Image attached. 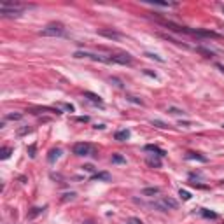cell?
Listing matches in <instances>:
<instances>
[{
    "label": "cell",
    "instance_id": "6",
    "mask_svg": "<svg viewBox=\"0 0 224 224\" xmlns=\"http://www.w3.org/2000/svg\"><path fill=\"white\" fill-rule=\"evenodd\" d=\"M75 58H91L95 62H103V63H109V58L105 56H100V54H93V53H84V51H77L74 54Z\"/></svg>",
    "mask_w": 224,
    "mask_h": 224
},
{
    "label": "cell",
    "instance_id": "9",
    "mask_svg": "<svg viewBox=\"0 0 224 224\" xmlns=\"http://www.w3.org/2000/svg\"><path fill=\"white\" fill-rule=\"evenodd\" d=\"M100 35H103V37H107V39H112V40H117V39H121V33H117V32H110V30H100L98 32Z\"/></svg>",
    "mask_w": 224,
    "mask_h": 224
},
{
    "label": "cell",
    "instance_id": "26",
    "mask_svg": "<svg viewBox=\"0 0 224 224\" xmlns=\"http://www.w3.org/2000/svg\"><path fill=\"white\" fill-rule=\"evenodd\" d=\"M145 56L147 58H152V60H158V62H163V58L158 56V54H152V53H145Z\"/></svg>",
    "mask_w": 224,
    "mask_h": 224
},
{
    "label": "cell",
    "instance_id": "23",
    "mask_svg": "<svg viewBox=\"0 0 224 224\" xmlns=\"http://www.w3.org/2000/svg\"><path fill=\"white\" fill-rule=\"evenodd\" d=\"M35 149H37V147H35L33 144L28 147V156H30V158H35Z\"/></svg>",
    "mask_w": 224,
    "mask_h": 224
},
{
    "label": "cell",
    "instance_id": "35",
    "mask_svg": "<svg viewBox=\"0 0 224 224\" xmlns=\"http://www.w3.org/2000/svg\"><path fill=\"white\" fill-rule=\"evenodd\" d=\"M144 74H147V75H151V77H154V79H156V74H154V72H151V70H144Z\"/></svg>",
    "mask_w": 224,
    "mask_h": 224
},
{
    "label": "cell",
    "instance_id": "31",
    "mask_svg": "<svg viewBox=\"0 0 224 224\" xmlns=\"http://www.w3.org/2000/svg\"><path fill=\"white\" fill-rule=\"evenodd\" d=\"M75 121H77V123H88L89 117L88 116H82V117H75Z\"/></svg>",
    "mask_w": 224,
    "mask_h": 224
},
{
    "label": "cell",
    "instance_id": "5",
    "mask_svg": "<svg viewBox=\"0 0 224 224\" xmlns=\"http://www.w3.org/2000/svg\"><path fill=\"white\" fill-rule=\"evenodd\" d=\"M72 151H74L75 156H88V154H91L93 147H91V144H88V142H79V144L74 145Z\"/></svg>",
    "mask_w": 224,
    "mask_h": 224
},
{
    "label": "cell",
    "instance_id": "22",
    "mask_svg": "<svg viewBox=\"0 0 224 224\" xmlns=\"http://www.w3.org/2000/svg\"><path fill=\"white\" fill-rule=\"evenodd\" d=\"M112 163H124V158L119 156V154H114V156H112Z\"/></svg>",
    "mask_w": 224,
    "mask_h": 224
},
{
    "label": "cell",
    "instance_id": "32",
    "mask_svg": "<svg viewBox=\"0 0 224 224\" xmlns=\"http://www.w3.org/2000/svg\"><path fill=\"white\" fill-rule=\"evenodd\" d=\"M32 132V130H30V128H21V130H18V135H25V133H30Z\"/></svg>",
    "mask_w": 224,
    "mask_h": 224
},
{
    "label": "cell",
    "instance_id": "4",
    "mask_svg": "<svg viewBox=\"0 0 224 224\" xmlns=\"http://www.w3.org/2000/svg\"><path fill=\"white\" fill-rule=\"evenodd\" d=\"M133 62V58L128 53H121V54H112L109 56V63H117V65H130Z\"/></svg>",
    "mask_w": 224,
    "mask_h": 224
},
{
    "label": "cell",
    "instance_id": "16",
    "mask_svg": "<svg viewBox=\"0 0 224 224\" xmlns=\"http://www.w3.org/2000/svg\"><path fill=\"white\" fill-rule=\"evenodd\" d=\"M151 124H152V126H156V128H161V130H167V128H168V124L163 123V121H159V119H152V121H151Z\"/></svg>",
    "mask_w": 224,
    "mask_h": 224
},
{
    "label": "cell",
    "instance_id": "13",
    "mask_svg": "<svg viewBox=\"0 0 224 224\" xmlns=\"http://www.w3.org/2000/svg\"><path fill=\"white\" fill-rule=\"evenodd\" d=\"M186 159H196V161L207 163L205 156H202V154H198V152H187V154H186Z\"/></svg>",
    "mask_w": 224,
    "mask_h": 224
},
{
    "label": "cell",
    "instance_id": "3",
    "mask_svg": "<svg viewBox=\"0 0 224 224\" xmlns=\"http://www.w3.org/2000/svg\"><path fill=\"white\" fill-rule=\"evenodd\" d=\"M152 207H156V208L161 212H167L168 208L175 210L177 207H179V203H177L173 198H159L158 202H152Z\"/></svg>",
    "mask_w": 224,
    "mask_h": 224
},
{
    "label": "cell",
    "instance_id": "1",
    "mask_svg": "<svg viewBox=\"0 0 224 224\" xmlns=\"http://www.w3.org/2000/svg\"><path fill=\"white\" fill-rule=\"evenodd\" d=\"M25 7H27V5H23V4L2 2V5H0V14H2V16H7V18H18V16H21Z\"/></svg>",
    "mask_w": 224,
    "mask_h": 224
},
{
    "label": "cell",
    "instance_id": "20",
    "mask_svg": "<svg viewBox=\"0 0 224 224\" xmlns=\"http://www.w3.org/2000/svg\"><path fill=\"white\" fill-rule=\"evenodd\" d=\"M168 112H170V114H175V116H182L184 114V110L175 109V107H168Z\"/></svg>",
    "mask_w": 224,
    "mask_h": 224
},
{
    "label": "cell",
    "instance_id": "30",
    "mask_svg": "<svg viewBox=\"0 0 224 224\" xmlns=\"http://www.w3.org/2000/svg\"><path fill=\"white\" fill-rule=\"evenodd\" d=\"M126 98H128L130 102H133V103H137V105H142V100H138L137 97H126Z\"/></svg>",
    "mask_w": 224,
    "mask_h": 224
},
{
    "label": "cell",
    "instance_id": "12",
    "mask_svg": "<svg viewBox=\"0 0 224 224\" xmlns=\"http://www.w3.org/2000/svg\"><path fill=\"white\" fill-rule=\"evenodd\" d=\"M60 156H62V149H51V151H49V156H47V161L49 163H54Z\"/></svg>",
    "mask_w": 224,
    "mask_h": 224
},
{
    "label": "cell",
    "instance_id": "18",
    "mask_svg": "<svg viewBox=\"0 0 224 224\" xmlns=\"http://www.w3.org/2000/svg\"><path fill=\"white\" fill-rule=\"evenodd\" d=\"M147 163H149L151 167H156V168L161 167V161H159L158 158H149V159H147Z\"/></svg>",
    "mask_w": 224,
    "mask_h": 224
},
{
    "label": "cell",
    "instance_id": "37",
    "mask_svg": "<svg viewBox=\"0 0 224 224\" xmlns=\"http://www.w3.org/2000/svg\"><path fill=\"white\" fill-rule=\"evenodd\" d=\"M222 11H224V7H222Z\"/></svg>",
    "mask_w": 224,
    "mask_h": 224
},
{
    "label": "cell",
    "instance_id": "2",
    "mask_svg": "<svg viewBox=\"0 0 224 224\" xmlns=\"http://www.w3.org/2000/svg\"><path fill=\"white\" fill-rule=\"evenodd\" d=\"M40 35L44 37H62L65 35V27L62 23H49L46 28L40 30Z\"/></svg>",
    "mask_w": 224,
    "mask_h": 224
},
{
    "label": "cell",
    "instance_id": "7",
    "mask_svg": "<svg viewBox=\"0 0 224 224\" xmlns=\"http://www.w3.org/2000/svg\"><path fill=\"white\" fill-rule=\"evenodd\" d=\"M84 98H88V100H89V102H93L95 105L103 107V102H102V98L98 97V95H95V93H91V91H84Z\"/></svg>",
    "mask_w": 224,
    "mask_h": 224
},
{
    "label": "cell",
    "instance_id": "28",
    "mask_svg": "<svg viewBox=\"0 0 224 224\" xmlns=\"http://www.w3.org/2000/svg\"><path fill=\"white\" fill-rule=\"evenodd\" d=\"M128 224H144V222L138 217H132V219H128Z\"/></svg>",
    "mask_w": 224,
    "mask_h": 224
},
{
    "label": "cell",
    "instance_id": "25",
    "mask_svg": "<svg viewBox=\"0 0 224 224\" xmlns=\"http://www.w3.org/2000/svg\"><path fill=\"white\" fill-rule=\"evenodd\" d=\"M42 210H44V208H33V212H30V214H28V217L32 219V217H35V215H39Z\"/></svg>",
    "mask_w": 224,
    "mask_h": 224
},
{
    "label": "cell",
    "instance_id": "33",
    "mask_svg": "<svg viewBox=\"0 0 224 224\" xmlns=\"http://www.w3.org/2000/svg\"><path fill=\"white\" fill-rule=\"evenodd\" d=\"M63 109H65V110H68V112H74V105H70V103H63Z\"/></svg>",
    "mask_w": 224,
    "mask_h": 224
},
{
    "label": "cell",
    "instance_id": "29",
    "mask_svg": "<svg viewBox=\"0 0 224 224\" xmlns=\"http://www.w3.org/2000/svg\"><path fill=\"white\" fill-rule=\"evenodd\" d=\"M198 51H200V53H203L205 56H208V58L214 56V53H212V51H207V49H203V47H198Z\"/></svg>",
    "mask_w": 224,
    "mask_h": 224
},
{
    "label": "cell",
    "instance_id": "27",
    "mask_svg": "<svg viewBox=\"0 0 224 224\" xmlns=\"http://www.w3.org/2000/svg\"><path fill=\"white\" fill-rule=\"evenodd\" d=\"M74 198H75V193H67L62 200H63V202H68V200H74Z\"/></svg>",
    "mask_w": 224,
    "mask_h": 224
},
{
    "label": "cell",
    "instance_id": "8",
    "mask_svg": "<svg viewBox=\"0 0 224 224\" xmlns=\"http://www.w3.org/2000/svg\"><path fill=\"white\" fill-rule=\"evenodd\" d=\"M110 179H112V177H110L109 172H98V173L91 175V180H103V182H109Z\"/></svg>",
    "mask_w": 224,
    "mask_h": 224
},
{
    "label": "cell",
    "instance_id": "15",
    "mask_svg": "<svg viewBox=\"0 0 224 224\" xmlns=\"http://www.w3.org/2000/svg\"><path fill=\"white\" fill-rule=\"evenodd\" d=\"M200 214H202L203 217H207V219H217V214H215V212L207 210V208H202V212H200Z\"/></svg>",
    "mask_w": 224,
    "mask_h": 224
},
{
    "label": "cell",
    "instance_id": "10",
    "mask_svg": "<svg viewBox=\"0 0 224 224\" xmlns=\"http://www.w3.org/2000/svg\"><path fill=\"white\" fill-rule=\"evenodd\" d=\"M145 151H147V152H154V154H158L159 158H163V156H167V152H165V151L163 149H159L158 145H145Z\"/></svg>",
    "mask_w": 224,
    "mask_h": 224
},
{
    "label": "cell",
    "instance_id": "21",
    "mask_svg": "<svg viewBox=\"0 0 224 224\" xmlns=\"http://www.w3.org/2000/svg\"><path fill=\"white\" fill-rule=\"evenodd\" d=\"M179 196L182 198V200H186V202H187V200H191V194H189L187 191H184V189H180V191H179Z\"/></svg>",
    "mask_w": 224,
    "mask_h": 224
},
{
    "label": "cell",
    "instance_id": "36",
    "mask_svg": "<svg viewBox=\"0 0 224 224\" xmlns=\"http://www.w3.org/2000/svg\"><path fill=\"white\" fill-rule=\"evenodd\" d=\"M86 224H93V221H88V222H86Z\"/></svg>",
    "mask_w": 224,
    "mask_h": 224
},
{
    "label": "cell",
    "instance_id": "34",
    "mask_svg": "<svg viewBox=\"0 0 224 224\" xmlns=\"http://www.w3.org/2000/svg\"><path fill=\"white\" fill-rule=\"evenodd\" d=\"M82 170H86V172H93L95 168H93L91 165H84V167H82Z\"/></svg>",
    "mask_w": 224,
    "mask_h": 224
},
{
    "label": "cell",
    "instance_id": "19",
    "mask_svg": "<svg viewBox=\"0 0 224 224\" xmlns=\"http://www.w3.org/2000/svg\"><path fill=\"white\" fill-rule=\"evenodd\" d=\"M23 117V114H7L5 119H9V121H19Z\"/></svg>",
    "mask_w": 224,
    "mask_h": 224
},
{
    "label": "cell",
    "instance_id": "17",
    "mask_svg": "<svg viewBox=\"0 0 224 224\" xmlns=\"http://www.w3.org/2000/svg\"><path fill=\"white\" fill-rule=\"evenodd\" d=\"M11 152H12V149L11 147H4V149L0 151V159H7L11 156Z\"/></svg>",
    "mask_w": 224,
    "mask_h": 224
},
{
    "label": "cell",
    "instance_id": "11",
    "mask_svg": "<svg viewBox=\"0 0 224 224\" xmlns=\"http://www.w3.org/2000/svg\"><path fill=\"white\" fill-rule=\"evenodd\" d=\"M114 138L116 140H119V142H124V140L130 138V132H128V130H119V132H116Z\"/></svg>",
    "mask_w": 224,
    "mask_h": 224
},
{
    "label": "cell",
    "instance_id": "24",
    "mask_svg": "<svg viewBox=\"0 0 224 224\" xmlns=\"http://www.w3.org/2000/svg\"><path fill=\"white\" fill-rule=\"evenodd\" d=\"M110 82L114 84V86H117V88H123V82L119 79H116V77H110Z\"/></svg>",
    "mask_w": 224,
    "mask_h": 224
},
{
    "label": "cell",
    "instance_id": "14",
    "mask_svg": "<svg viewBox=\"0 0 224 224\" xmlns=\"http://www.w3.org/2000/svg\"><path fill=\"white\" fill-rule=\"evenodd\" d=\"M159 193V187H145L142 189V194L144 196H154V194H158Z\"/></svg>",
    "mask_w": 224,
    "mask_h": 224
}]
</instances>
